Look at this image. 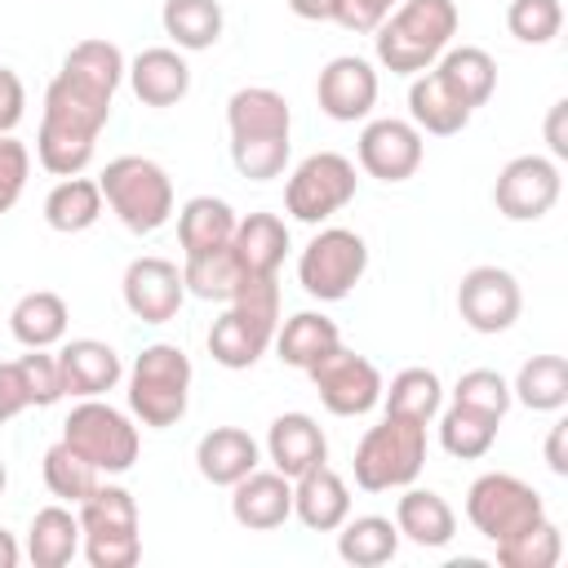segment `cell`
Returning <instances> with one entry per match:
<instances>
[{
	"instance_id": "6da1fadb",
	"label": "cell",
	"mask_w": 568,
	"mask_h": 568,
	"mask_svg": "<svg viewBox=\"0 0 568 568\" xmlns=\"http://www.w3.org/2000/svg\"><path fill=\"white\" fill-rule=\"evenodd\" d=\"M115 93L58 67V75L44 89V111H40V133H36V160L53 178H75L89 169L98 151V133L111 120Z\"/></svg>"
},
{
	"instance_id": "7a4b0ae2",
	"label": "cell",
	"mask_w": 568,
	"mask_h": 568,
	"mask_svg": "<svg viewBox=\"0 0 568 568\" xmlns=\"http://www.w3.org/2000/svg\"><path fill=\"white\" fill-rule=\"evenodd\" d=\"M226 133H231L235 173L248 182H271L288 169L293 106L271 84H244L226 98Z\"/></svg>"
},
{
	"instance_id": "3957f363",
	"label": "cell",
	"mask_w": 568,
	"mask_h": 568,
	"mask_svg": "<svg viewBox=\"0 0 568 568\" xmlns=\"http://www.w3.org/2000/svg\"><path fill=\"white\" fill-rule=\"evenodd\" d=\"M462 13L453 0H399L373 31V53L390 75H417L453 44Z\"/></svg>"
},
{
	"instance_id": "277c9868",
	"label": "cell",
	"mask_w": 568,
	"mask_h": 568,
	"mask_svg": "<svg viewBox=\"0 0 568 568\" xmlns=\"http://www.w3.org/2000/svg\"><path fill=\"white\" fill-rule=\"evenodd\" d=\"M275 328H280V280L262 275V280H248L226 302V311L209 324L204 342H209L213 364L240 373V368H253L271 351Z\"/></svg>"
},
{
	"instance_id": "5b68a950",
	"label": "cell",
	"mask_w": 568,
	"mask_h": 568,
	"mask_svg": "<svg viewBox=\"0 0 568 568\" xmlns=\"http://www.w3.org/2000/svg\"><path fill=\"white\" fill-rule=\"evenodd\" d=\"M191 355L173 342H151L138 351V359L129 364L124 382H129V413L133 422L151 426V430H169L186 417L191 404Z\"/></svg>"
},
{
	"instance_id": "8992f818",
	"label": "cell",
	"mask_w": 568,
	"mask_h": 568,
	"mask_svg": "<svg viewBox=\"0 0 568 568\" xmlns=\"http://www.w3.org/2000/svg\"><path fill=\"white\" fill-rule=\"evenodd\" d=\"M80 555L89 559V568H133L142 559V519H138V501L124 484L102 479L80 506Z\"/></svg>"
},
{
	"instance_id": "52a82bcc",
	"label": "cell",
	"mask_w": 568,
	"mask_h": 568,
	"mask_svg": "<svg viewBox=\"0 0 568 568\" xmlns=\"http://www.w3.org/2000/svg\"><path fill=\"white\" fill-rule=\"evenodd\" d=\"M98 186H102L106 209L133 235H155L173 217V178L151 155H115V160H106Z\"/></svg>"
},
{
	"instance_id": "ba28073f",
	"label": "cell",
	"mask_w": 568,
	"mask_h": 568,
	"mask_svg": "<svg viewBox=\"0 0 568 568\" xmlns=\"http://www.w3.org/2000/svg\"><path fill=\"white\" fill-rule=\"evenodd\" d=\"M426 466V426L422 422H404V417H382L377 426H368L355 444V484L364 493H390V488H408Z\"/></svg>"
},
{
	"instance_id": "9c48e42d",
	"label": "cell",
	"mask_w": 568,
	"mask_h": 568,
	"mask_svg": "<svg viewBox=\"0 0 568 568\" xmlns=\"http://www.w3.org/2000/svg\"><path fill=\"white\" fill-rule=\"evenodd\" d=\"M62 439L75 453H84L98 466L102 479L133 470L138 448H142V435L133 426V413H124V408H115L106 399H80L67 413V422H62Z\"/></svg>"
},
{
	"instance_id": "30bf717a",
	"label": "cell",
	"mask_w": 568,
	"mask_h": 568,
	"mask_svg": "<svg viewBox=\"0 0 568 568\" xmlns=\"http://www.w3.org/2000/svg\"><path fill=\"white\" fill-rule=\"evenodd\" d=\"M355 191H359L355 160H346L342 151H315L293 164V173L284 182V213L293 222L320 226L333 213H342L355 200Z\"/></svg>"
},
{
	"instance_id": "8fae6325",
	"label": "cell",
	"mask_w": 568,
	"mask_h": 568,
	"mask_svg": "<svg viewBox=\"0 0 568 568\" xmlns=\"http://www.w3.org/2000/svg\"><path fill=\"white\" fill-rule=\"evenodd\" d=\"M368 271V244L351 226H320L297 253V284L315 302H342Z\"/></svg>"
},
{
	"instance_id": "7c38bea8",
	"label": "cell",
	"mask_w": 568,
	"mask_h": 568,
	"mask_svg": "<svg viewBox=\"0 0 568 568\" xmlns=\"http://www.w3.org/2000/svg\"><path fill=\"white\" fill-rule=\"evenodd\" d=\"M466 519L484 541H506L537 519H546V501L532 484H524L510 470H488L466 488Z\"/></svg>"
},
{
	"instance_id": "4fadbf2b",
	"label": "cell",
	"mask_w": 568,
	"mask_h": 568,
	"mask_svg": "<svg viewBox=\"0 0 568 568\" xmlns=\"http://www.w3.org/2000/svg\"><path fill=\"white\" fill-rule=\"evenodd\" d=\"M564 191V173L559 160L550 155H515L501 164L497 182H493V204L506 222H541Z\"/></svg>"
},
{
	"instance_id": "5bb4252c",
	"label": "cell",
	"mask_w": 568,
	"mask_h": 568,
	"mask_svg": "<svg viewBox=\"0 0 568 568\" xmlns=\"http://www.w3.org/2000/svg\"><path fill=\"white\" fill-rule=\"evenodd\" d=\"M306 377H311L320 404L333 417H364V413H373L382 404V386H386L377 364L355 355V351H346V346H337L320 364H311Z\"/></svg>"
},
{
	"instance_id": "9a60e30c",
	"label": "cell",
	"mask_w": 568,
	"mask_h": 568,
	"mask_svg": "<svg viewBox=\"0 0 568 568\" xmlns=\"http://www.w3.org/2000/svg\"><path fill=\"white\" fill-rule=\"evenodd\" d=\"M422 155H426V133L413 124V120H399V115H377L359 129V142H355V160L368 178L395 186V182H408L417 169H422Z\"/></svg>"
},
{
	"instance_id": "2e32d148",
	"label": "cell",
	"mask_w": 568,
	"mask_h": 568,
	"mask_svg": "<svg viewBox=\"0 0 568 568\" xmlns=\"http://www.w3.org/2000/svg\"><path fill=\"white\" fill-rule=\"evenodd\" d=\"M524 311V293H519V280L506 271V266H470L457 284V315L466 320V328L484 333V337H497L506 328H515Z\"/></svg>"
},
{
	"instance_id": "e0dca14e",
	"label": "cell",
	"mask_w": 568,
	"mask_h": 568,
	"mask_svg": "<svg viewBox=\"0 0 568 568\" xmlns=\"http://www.w3.org/2000/svg\"><path fill=\"white\" fill-rule=\"evenodd\" d=\"M120 297H124V306H129L133 320H142V324H169V320H178V311L186 302V284H182L178 262L146 253V257H133L124 266Z\"/></svg>"
},
{
	"instance_id": "ac0fdd59",
	"label": "cell",
	"mask_w": 568,
	"mask_h": 568,
	"mask_svg": "<svg viewBox=\"0 0 568 568\" xmlns=\"http://www.w3.org/2000/svg\"><path fill=\"white\" fill-rule=\"evenodd\" d=\"M377 67L359 53H337L324 62L320 80H315V102L328 120L337 124H355V120H368L373 106H377Z\"/></svg>"
},
{
	"instance_id": "d6986e66",
	"label": "cell",
	"mask_w": 568,
	"mask_h": 568,
	"mask_svg": "<svg viewBox=\"0 0 568 568\" xmlns=\"http://www.w3.org/2000/svg\"><path fill=\"white\" fill-rule=\"evenodd\" d=\"M231 519L248 532H271L293 519V479L271 470H248L244 479L231 484Z\"/></svg>"
},
{
	"instance_id": "ffe728a7",
	"label": "cell",
	"mask_w": 568,
	"mask_h": 568,
	"mask_svg": "<svg viewBox=\"0 0 568 568\" xmlns=\"http://www.w3.org/2000/svg\"><path fill=\"white\" fill-rule=\"evenodd\" d=\"M58 373H62V395L75 399H102L124 382V364L111 342L98 337H71L58 351Z\"/></svg>"
},
{
	"instance_id": "44dd1931",
	"label": "cell",
	"mask_w": 568,
	"mask_h": 568,
	"mask_svg": "<svg viewBox=\"0 0 568 568\" xmlns=\"http://www.w3.org/2000/svg\"><path fill=\"white\" fill-rule=\"evenodd\" d=\"M124 80L142 106H178L191 93V67H186L182 49H173V44H155V49H142L138 58H129Z\"/></svg>"
},
{
	"instance_id": "7402d4cb",
	"label": "cell",
	"mask_w": 568,
	"mask_h": 568,
	"mask_svg": "<svg viewBox=\"0 0 568 568\" xmlns=\"http://www.w3.org/2000/svg\"><path fill=\"white\" fill-rule=\"evenodd\" d=\"M262 448H266V462L288 479H297L302 470L328 462V435L311 413H280L266 426V444Z\"/></svg>"
},
{
	"instance_id": "603a6c76",
	"label": "cell",
	"mask_w": 568,
	"mask_h": 568,
	"mask_svg": "<svg viewBox=\"0 0 568 568\" xmlns=\"http://www.w3.org/2000/svg\"><path fill=\"white\" fill-rule=\"evenodd\" d=\"M346 515H351V488L328 462H320V466H311L293 479V519L302 528L337 532Z\"/></svg>"
},
{
	"instance_id": "cb8c5ba5",
	"label": "cell",
	"mask_w": 568,
	"mask_h": 568,
	"mask_svg": "<svg viewBox=\"0 0 568 568\" xmlns=\"http://www.w3.org/2000/svg\"><path fill=\"white\" fill-rule=\"evenodd\" d=\"M231 257L235 266L248 275V280H262V275H280L284 257H288V226L280 213H244L231 231Z\"/></svg>"
},
{
	"instance_id": "d4e9b609",
	"label": "cell",
	"mask_w": 568,
	"mask_h": 568,
	"mask_svg": "<svg viewBox=\"0 0 568 568\" xmlns=\"http://www.w3.org/2000/svg\"><path fill=\"white\" fill-rule=\"evenodd\" d=\"M257 466H262V444L244 426H213L195 444V470L213 488H231L235 479H244Z\"/></svg>"
},
{
	"instance_id": "484cf974",
	"label": "cell",
	"mask_w": 568,
	"mask_h": 568,
	"mask_svg": "<svg viewBox=\"0 0 568 568\" xmlns=\"http://www.w3.org/2000/svg\"><path fill=\"white\" fill-rule=\"evenodd\" d=\"M395 528L399 541H413L422 550H444L457 537V515L435 488H404L395 501Z\"/></svg>"
},
{
	"instance_id": "4316f807",
	"label": "cell",
	"mask_w": 568,
	"mask_h": 568,
	"mask_svg": "<svg viewBox=\"0 0 568 568\" xmlns=\"http://www.w3.org/2000/svg\"><path fill=\"white\" fill-rule=\"evenodd\" d=\"M67 324H71L67 297L53 293V288H31L9 311V333L27 351H53L67 337Z\"/></svg>"
},
{
	"instance_id": "83f0119b",
	"label": "cell",
	"mask_w": 568,
	"mask_h": 568,
	"mask_svg": "<svg viewBox=\"0 0 568 568\" xmlns=\"http://www.w3.org/2000/svg\"><path fill=\"white\" fill-rule=\"evenodd\" d=\"M430 71H435V75L448 84V93H453L457 102H466L470 111H479V106L493 98V89H497V62H493V53L479 49V44H448V49L435 58Z\"/></svg>"
},
{
	"instance_id": "f1b7e54d",
	"label": "cell",
	"mask_w": 568,
	"mask_h": 568,
	"mask_svg": "<svg viewBox=\"0 0 568 568\" xmlns=\"http://www.w3.org/2000/svg\"><path fill=\"white\" fill-rule=\"evenodd\" d=\"M22 555L31 559V568H67V564L80 555V515H75L67 501L40 506V510L31 515Z\"/></svg>"
},
{
	"instance_id": "f546056e",
	"label": "cell",
	"mask_w": 568,
	"mask_h": 568,
	"mask_svg": "<svg viewBox=\"0 0 568 568\" xmlns=\"http://www.w3.org/2000/svg\"><path fill=\"white\" fill-rule=\"evenodd\" d=\"M470 106L466 102H457L453 93H448V84L426 67V71H417L413 75V84H408V120L422 129V133H430V138H453V133H462L466 124H470Z\"/></svg>"
},
{
	"instance_id": "4dcf8cb0",
	"label": "cell",
	"mask_w": 568,
	"mask_h": 568,
	"mask_svg": "<svg viewBox=\"0 0 568 568\" xmlns=\"http://www.w3.org/2000/svg\"><path fill=\"white\" fill-rule=\"evenodd\" d=\"M275 355L288 364V368H311V364H320L328 351H337L342 346V328H337V320H328L324 311H297V315H288L280 328H275Z\"/></svg>"
},
{
	"instance_id": "1f68e13d",
	"label": "cell",
	"mask_w": 568,
	"mask_h": 568,
	"mask_svg": "<svg viewBox=\"0 0 568 568\" xmlns=\"http://www.w3.org/2000/svg\"><path fill=\"white\" fill-rule=\"evenodd\" d=\"M235 222L240 217H235V209L222 195H191L178 209V244H182V257H195V253H209V248L231 244Z\"/></svg>"
},
{
	"instance_id": "d6a6232c",
	"label": "cell",
	"mask_w": 568,
	"mask_h": 568,
	"mask_svg": "<svg viewBox=\"0 0 568 568\" xmlns=\"http://www.w3.org/2000/svg\"><path fill=\"white\" fill-rule=\"evenodd\" d=\"M337 555L351 568H382L399 555V528L386 515H346L337 528Z\"/></svg>"
},
{
	"instance_id": "836d02e7",
	"label": "cell",
	"mask_w": 568,
	"mask_h": 568,
	"mask_svg": "<svg viewBox=\"0 0 568 568\" xmlns=\"http://www.w3.org/2000/svg\"><path fill=\"white\" fill-rule=\"evenodd\" d=\"M160 27L173 40V49L182 53H204L222 40L226 13L217 0H164L160 9Z\"/></svg>"
},
{
	"instance_id": "e575fe53",
	"label": "cell",
	"mask_w": 568,
	"mask_h": 568,
	"mask_svg": "<svg viewBox=\"0 0 568 568\" xmlns=\"http://www.w3.org/2000/svg\"><path fill=\"white\" fill-rule=\"evenodd\" d=\"M102 209H106V200H102V186H98V178H62L49 195H44V222H49V231H58V235H80V231H89L98 217H102Z\"/></svg>"
},
{
	"instance_id": "d590c367",
	"label": "cell",
	"mask_w": 568,
	"mask_h": 568,
	"mask_svg": "<svg viewBox=\"0 0 568 568\" xmlns=\"http://www.w3.org/2000/svg\"><path fill=\"white\" fill-rule=\"evenodd\" d=\"M382 408H386V417H404V422L430 426L435 413L444 408L439 373L435 368H399L390 377V386H382Z\"/></svg>"
},
{
	"instance_id": "8d00e7d4",
	"label": "cell",
	"mask_w": 568,
	"mask_h": 568,
	"mask_svg": "<svg viewBox=\"0 0 568 568\" xmlns=\"http://www.w3.org/2000/svg\"><path fill=\"white\" fill-rule=\"evenodd\" d=\"M510 399L532 413H559L568 404V359L564 355H532L519 364L510 382Z\"/></svg>"
},
{
	"instance_id": "74e56055",
	"label": "cell",
	"mask_w": 568,
	"mask_h": 568,
	"mask_svg": "<svg viewBox=\"0 0 568 568\" xmlns=\"http://www.w3.org/2000/svg\"><path fill=\"white\" fill-rule=\"evenodd\" d=\"M182 284H186L191 297H200V302H222V306H226V302L248 284V275L235 266L231 248L222 244V248L182 257Z\"/></svg>"
},
{
	"instance_id": "f35d334b",
	"label": "cell",
	"mask_w": 568,
	"mask_h": 568,
	"mask_svg": "<svg viewBox=\"0 0 568 568\" xmlns=\"http://www.w3.org/2000/svg\"><path fill=\"white\" fill-rule=\"evenodd\" d=\"M435 417H439V448L457 462H479L497 444V426H501L497 417H484L466 404H448Z\"/></svg>"
},
{
	"instance_id": "ab89813d",
	"label": "cell",
	"mask_w": 568,
	"mask_h": 568,
	"mask_svg": "<svg viewBox=\"0 0 568 568\" xmlns=\"http://www.w3.org/2000/svg\"><path fill=\"white\" fill-rule=\"evenodd\" d=\"M40 475H44V488H49L58 501H67V506H80V501L102 484L98 466H93L84 453H75L67 439H58V444L44 448Z\"/></svg>"
},
{
	"instance_id": "60d3db41",
	"label": "cell",
	"mask_w": 568,
	"mask_h": 568,
	"mask_svg": "<svg viewBox=\"0 0 568 568\" xmlns=\"http://www.w3.org/2000/svg\"><path fill=\"white\" fill-rule=\"evenodd\" d=\"M559 555H564V532H559V524L550 515L537 519L532 528L497 541V564L501 568H555Z\"/></svg>"
},
{
	"instance_id": "b9f144b4",
	"label": "cell",
	"mask_w": 568,
	"mask_h": 568,
	"mask_svg": "<svg viewBox=\"0 0 568 568\" xmlns=\"http://www.w3.org/2000/svg\"><path fill=\"white\" fill-rule=\"evenodd\" d=\"M453 404H466V408L501 422L515 399H510V382L497 368H466L457 377V386H453Z\"/></svg>"
},
{
	"instance_id": "7bdbcfd3",
	"label": "cell",
	"mask_w": 568,
	"mask_h": 568,
	"mask_svg": "<svg viewBox=\"0 0 568 568\" xmlns=\"http://www.w3.org/2000/svg\"><path fill=\"white\" fill-rule=\"evenodd\" d=\"M506 31L519 44H550L564 31V4L559 0H510Z\"/></svg>"
},
{
	"instance_id": "ee69618b",
	"label": "cell",
	"mask_w": 568,
	"mask_h": 568,
	"mask_svg": "<svg viewBox=\"0 0 568 568\" xmlns=\"http://www.w3.org/2000/svg\"><path fill=\"white\" fill-rule=\"evenodd\" d=\"M13 368H18V382H22V390H27V404H31V408H49V404H58V399H62L58 355H49V351H27V355H18V359H13Z\"/></svg>"
},
{
	"instance_id": "f6af8a7d",
	"label": "cell",
	"mask_w": 568,
	"mask_h": 568,
	"mask_svg": "<svg viewBox=\"0 0 568 568\" xmlns=\"http://www.w3.org/2000/svg\"><path fill=\"white\" fill-rule=\"evenodd\" d=\"M31 178V151L27 142H18L13 133H0V213H9Z\"/></svg>"
},
{
	"instance_id": "bcb514c9",
	"label": "cell",
	"mask_w": 568,
	"mask_h": 568,
	"mask_svg": "<svg viewBox=\"0 0 568 568\" xmlns=\"http://www.w3.org/2000/svg\"><path fill=\"white\" fill-rule=\"evenodd\" d=\"M399 0H337V13L333 22L346 27V31H359V36H373L382 27V18L395 9Z\"/></svg>"
},
{
	"instance_id": "7dc6e473",
	"label": "cell",
	"mask_w": 568,
	"mask_h": 568,
	"mask_svg": "<svg viewBox=\"0 0 568 568\" xmlns=\"http://www.w3.org/2000/svg\"><path fill=\"white\" fill-rule=\"evenodd\" d=\"M27 115V84L13 67H0V133H13Z\"/></svg>"
},
{
	"instance_id": "c3c4849f",
	"label": "cell",
	"mask_w": 568,
	"mask_h": 568,
	"mask_svg": "<svg viewBox=\"0 0 568 568\" xmlns=\"http://www.w3.org/2000/svg\"><path fill=\"white\" fill-rule=\"evenodd\" d=\"M31 404H27V390H22V382H18V368H13V359L9 364H0V426H9L18 413H27Z\"/></svg>"
},
{
	"instance_id": "681fc988",
	"label": "cell",
	"mask_w": 568,
	"mask_h": 568,
	"mask_svg": "<svg viewBox=\"0 0 568 568\" xmlns=\"http://www.w3.org/2000/svg\"><path fill=\"white\" fill-rule=\"evenodd\" d=\"M564 120H568V98L550 102V111H546V146H550V160H568V129H564Z\"/></svg>"
},
{
	"instance_id": "f907efd6",
	"label": "cell",
	"mask_w": 568,
	"mask_h": 568,
	"mask_svg": "<svg viewBox=\"0 0 568 568\" xmlns=\"http://www.w3.org/2000/svg\"><path fill=\"white\" fill-rule=\"evenodd\" d=\"M546 466L550 475H568V422H555L546 435Z\"/></svg>"
},
{
	"instance_id": "816d5d0a",
	"label": "cell",
	"mask_w": 568,
	"mask_h": 568,
	"mask_svg": "<svg viewBox=\"0 0 568 568\" xmlns=\"http://www.w3.org/2000/svg\"><path fill=\"white\" fill-rule=\"evenodd\" d=\"M288 9H293L302 22H333L337 0H288Z\"/></svg>"
},
{
	"instance_id": "f5cc1de1",
	"label": "cell",
	"mask_w": 568,
	"mask_h": 568,
	"mask_svg": "<svg viewBox=\"0 0 568 568\" xmlns=\"http://www.w3.org/2000/svg\"><path fill=\"white\" fill-rule=\"evenodd\" d=\"M22 564V546L9 528H0V568H18Z\"/></svg>"
},
{
	"instance_id": "db71d44e",
	"label": "cell",
	"mask_w": 568,
	"mask_h": 568,
	"mask_svg": "<svg viewBox=\"0 0 568 568\" xmlns=\"http://www.w3.org/2000/svg\"><path fill=\"white\" fill-rule=\"evenodd\" d=\"M4 484H9V470H4V457H0V493H4Z\"/></svg>"
}]
</instances>
